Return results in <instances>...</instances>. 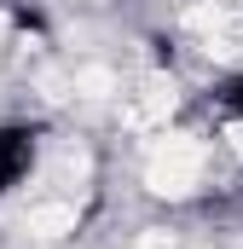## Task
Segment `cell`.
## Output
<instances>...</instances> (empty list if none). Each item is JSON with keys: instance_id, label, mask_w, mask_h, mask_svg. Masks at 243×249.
Masks as SVG:
<instances>
[{"instance_id": "obj_1", "label": "cell", "mask_w": 243, "mask_h": 249, "mask_svg": "<svg viewBox=\"0 0 243 249\" xmlns=\"http://www.w3.org/2000/svg\"><path fill=\"white\" fill-rule=\"evenodd\" d=\"M203 145L197 139H185V133H174V139H162L156 151H151V168H145V180H151V191H162V197H185V191L203 180Z\"/></svg>"}, {"instance_id": "obj_2", "label": "cell", "mask_w": 243, "mask_h": 249, "mask_svg": "<svg viewBox=\"0 0 243 249\" xmlns=\"http://www.w3.org/2000/svg\"><path fill=\"white\" fill-rule=\"evenodd\" d=\"M23 226H29L35 238H64V232H75V209H69V203H35V209L23 214Z\"/></svg>"}, {"instance_id": "obj_3", "label": "cell", "mask_w": 243, "mask_h": 249, "mask_svg": "<svg viewBox=\"0 0 243 249\" xmlns=\"http://www.w3.org/2000/svg\"><path fill=\"white\" fill-rule=\"evenodd\" d=\"M232 151H238V157H243V127H232Z\"/></svg>"}]
</instances>
